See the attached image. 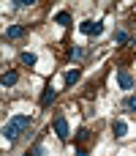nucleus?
I'll return each mask as SVG.
<instances>
[{
    "label": "nucleus",
    "mask_w": 136,
    "mask_h": 156,
    "mask_svg": "<svg viewBox=\"0 0 136 156\" xmlns=\"http://www.w3.org/2000/svg\"><path fill=\"white\" fill-rule=\"evenodd\" d=\"M30 123H33V118H30V115H14V118L3 126V137H5L8 143H14L19 134H25V132L30 129Z\"/></svg>",
    "instance_id": "obj_1"
},
{
    "label": "nucleus",
    "mask_w": 136,
    "mask_h": 156,
    "mask_svg": "<svg viewBox=\"0 0 136 156\" xmlns=\"http://www.w3.org/2000/svg\"><path fill=\"white\" fill-rule=\"evenodd\" d=\"M52 129H55V134H57V140H63V143H65V140H68V134H71V132H68V121H65L63 115H57V118H55V123H52Z\"/></svg>",
    "instance_id": "obj_2"
},
{
    "label": "nucleus",
    "mask_w": 136,
    "mask_h": 156,
    "mask_svg": "<svg viewBox=\"0 0 136 156\" xmlns=\"http://www.w3.org/2000/svg\"><path fill=\"white\" fill-rule=\"evenodd\" d=\"M79 30H82V33H87V36H101V33H104V22H101V19H98V22L87 19V22H82V25H79Z\"/></svg>",
    "instance_id": "obj_3"
},
{
    "label": "nucleus",
    "mask_w": 136,
    "mask_h": 156,
    "mask_svg": "<svg viewBox=\"0 0 136 156\" xmlns=\"http://www.w3.org/2000/svg\"><path fill=\"white\" fill-rule=\"evenodd\" d=\"M25 33H27V27H22V25H14V27H8V30H5V36H3V38H5V41H14V38H22Z\"/></svg>",
    "instance_id": "obj_4"
},
{
    "label": "nucleus",
    "mask_w": 136,
    "mask_h": 156,
    "mask_svg": "<svg viewBox=\"0 0 136 156\" xmlns=\"http://www.w3.org/2000/svg\"><path fill=\"white\" fill-rule=\"evenodd\" d=\"M117 82H120L123 90H131V88H134V77H131L128 71H117Z\"/></svg>",
    "instance_id": "obj_5"
},
{
    "label": "nucleus",
    "mask_w": 136,
    "mask_h": 156,
    "mask_svg": "<svg viewBox=\"0 0 136 156\" xmlns=\"http://www.w3.org/2000/svg\"><path fill=\"white\" fill-rule=\"evenodd\" d=\"M55 96H57V90H55L52 85H46V88H44V93H41V107H49V104L55 101Z\"/></svg>",
    "instance_id": "obj_6"
},
{
    "label": "nucleus",
    "mask_w": 136,
    "mask_h": 156,
    "mask_svg": "<svg viewBox=\"0 0 136 156\" xmlns=\"http://www.w3.org/2000/svg\"><path fill=\"white\" fill-rule=\"evenodd\" d=\"M16 80H19V74H16V71H5V74L0 77L3 88H11V85H16Z\"/></svg>",
    "instance_id": "obj_7"
},
{
    "label": "nucleus",
    "mask_w": 136,
    "mask_h": 156,
    "mask_svg": "<svg viewBox=\"0 0 136 156\" xmlns=\"http://www.w3.org/2000/svg\"><path fill=\"white\" fill-rule=\"evenodd\" d=\"M55 22L68 27V25H71V14H68V11H57V14H55Z\"/></svg>",
    "instance_id": "obj_8"
},
{
    "label": "nucleus",
    "mask_w": 136,
    "mask_h": 156,
    "mask_svg": "<svg viewBox=\"0 0 136 156\" xmlns=\"http://www.w3.org/2000/svg\"><path fill=\"white\" fill-rule=\"evenodd\" d=\"M79 77H82V74H79V69H68V71H65V85L79 82Z\"/></svg>",
    "instance_id": "obj_9"
},
{
    "label": "nucleus",
    "mask_w": 136,
    "mask_h": 156,
    "mask_svg": "<svg viewBox=\"0 0 136 156\" xmlns=\"http://www.w3.org/2000/svg\"><path fill=\"white\" fill-rule=\"evenodd\" d=\"M112 129H114V134H117V137H125V134H128V123H125V121H114V126H112Z\"/></svg>",
    "instance_id": "obj_10"
},
{
    "label": "nucleus",
    "mask_w": 136,
    "mask_h": 156,
    "mask_svg": "<svg viewBox=\"0 0 136 156\" xmlns=\"http://www.w3.org/2000/svg\"><path fill=\"white\" fill-rule=\"evenodd\" d=\"M19 60H22L25 66H35V55H33V52H22V55H19Z\"/></svg>",
    "instance_id": "obj_11"
},
{
    "label": "nucleus",
    "mask_w": 136,
    "mask_h": 156,
    "mask_svg": "<svg viewBox=\"0 0 136 156\" xmlns=\"http://www.w3.org/2000/svg\"><path fill=\"white\" fill-rule=\"evenodd\" d=\"M123 107H125V110H131V112H136V96H128V99L123 101Z\"/></svg>",
    "instance_id": "obj_12"
},
{
    "label": "nucleus",
    "mask_w": 136,
    "mask_h": 156,
    "mask_svg": "<svg viewBox=\"0 0 136 156\" xmlns=\"http://www.w3.org/2000/svg\"><path fill=\"white\" fill-rule=\"evenodd\" d=\"M114 41H120V44H128V41H131V36H128V33H123V30H117V33H114Z\"/></svg>",
    "instance_id": "obj_13"
},
{
    "label": "nucleus",
    "mask_w": 136,
    "mask_h": 156,
    "mask_svg": "<svg viewBox=\"0 0 136 156\" xmlns=\"http://www.w3.org/2000/svg\"><path fill=\"white\" fill-rule=\"evenodd\" d=\"M68 55H71L74 60H79V58L85 55V49H82V47H71V52H68Z\"/></svg>",
    "instance_id": "obj_14"
},
{
    "label": "nucleus",
    "mask_w": 136,
    "mask_h": 156,
    "mask_svg": "<svg viewBox=\"0 0 136 156\" xmlns=\"http://www.w3.org/2000/svg\"><path fill=\"white\" fill-rule=\"evenodd\" d=\"M87 137H90V132H87V129H79V132H76V140H79V143H85Z\"/></svg>",
    "instance_id": "obj_15"
},
{
    "label": "nucleus",
    "mask_w": 136,
    "mask_h": 156,
    "mask_svg": "<svg viewBox=\"0 0 136 156\" xmlns=\"http://www.w3.org/2000/svg\"><path fill=\"white\" fill-rule=\"evenodd\" d=\"M14 3H16V5H19V8H27V5H33V3H35V0H14Z\"/></svg>",
    "instance_id": "obj_16"
},
{
    "label": "nucleus",
    "mask_w": 136,
    "mask_h": 156,
    "mask_svg": "<svg viewBox=\"0 0 136 156\" xmlns=\"http://www.w3.org/2000/svg\"><path fill=\"white\" fill-rule=\"evenodd\" d=\"M76 156H90V154H87L85 148H79V151H76Z\"/></svg>",
    "instance_id": "obj_17"
},
{
    "label": "nucleus",
    "mask_w": 136,
    "mask_h": 156,
    "mask_svg": "<svg viewBox=\"0 0 136 156\" xmlns=\"http://www.w3.org/2000/svg\"><path fill=\"white\" fill-rule=\"evenodd\" d=\"M25 156H35V151H27V154H25Z\"/></svg>",
    "instance_id": "obj_18"
}]
</instances>
